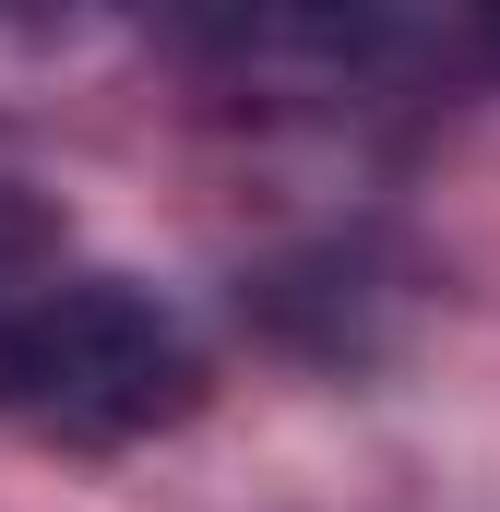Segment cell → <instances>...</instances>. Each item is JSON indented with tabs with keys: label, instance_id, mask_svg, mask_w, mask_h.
Instances as JSON below:
<instances>
[{
	"label": "cell",
	"instance_id": "cell-2",
	"mask_svg": "<svg viewBox=\"0 0 500 512\" xmlns=\"http://www.w3.org/2000/svg\"><path fill=\"white\" fill-rule=\"evenodd\" d=\"M167 48H191L203 72H250V84H286V72H370L393 48L465 24V0H131Z\"/></svg>",
	"mask_w": 500,
	"mask_h": 512
},
{
	"label": "cell",
	"instance_id": "cell-3",
	"mask_svg": "<svg viewBox=\"0 0 500 512\" xmlns=\"http://www.w3.org/2000/svg\"><path fill=\"white\" fill-rule=\"evenodd\" d=\"M48 262H60V215H48L24 179H0V298H12V286H36Z\"/></svg>",
	"mask_w": 500,
	"mask_h": 512
},
{
	"label": "cell",
	"instance_id": "cell-1",
	"mask_svg": "<svg viewBox=\"0 0 500 512\" xmlns=\"http://www.w3.org/2000/svg\"><path fill=\"white\" fill-rule=\"evenodd\" d=\"M203 405V346L131 274H36L0 298V429L60 453H131Z\"/></svg>",
	"mask_w": 500,
	"mask_h": 512
},
{
	"label": "cell",
	"instance_id": "cell-4",
	"mask_svg": "<svg viewBox=\"0 0 500 512\" xmlns=\"http://www.w3.org/2000/svg\"><path fill=\"white\" fill-rule=\"evenodd\" d=\"M465 60L500 72V0H465Z\"/></svg>",
	"mask_w": 500,
	"mask_h": 512
}]
</instances>
